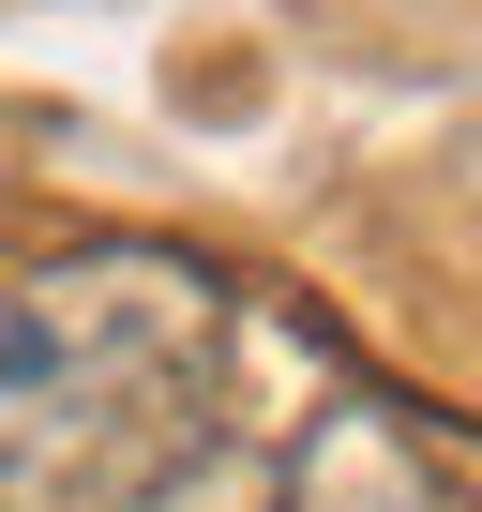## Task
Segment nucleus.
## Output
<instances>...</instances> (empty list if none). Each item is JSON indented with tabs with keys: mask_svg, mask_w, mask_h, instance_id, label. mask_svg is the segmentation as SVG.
Wrapping results in <instances>:
<instances>
[{
	"mask_svg": "<svg viewBox=\"0 0 482 512\" xmlns=\"http://www.w3.org/2000/svg\"><path fill=\"white\" fill-rule=\"evenodd\" d=\"M226 377V287L166 241H76L0 287V512H136Z\"/></svg>",
	"mask_w": 482,
	"mask_h": 512,
	"instance_id": "1",
	"label": "nucleus"
}]
</instances>
